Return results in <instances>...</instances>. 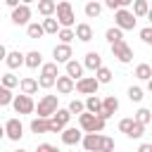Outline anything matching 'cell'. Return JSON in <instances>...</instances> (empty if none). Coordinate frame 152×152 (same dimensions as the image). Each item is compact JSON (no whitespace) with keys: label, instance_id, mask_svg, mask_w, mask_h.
<instances>
[{"label":"cell","instance_id":"2e32d148","mask_svg":"<svg viewBox=\"0 0 152 152\" xmlns=\"http://www.w3.org/2000/svg\"><path fill=\"white\" fill-rule=\"evenodd\" d=\"M100 138H102V133H83L81 145H83L88 152H97V147H100Z\"/></svg>","mask_w":152,"mask_h":152},{"label":"cell","instance_id":"7c38bea8","mask_svg":"<svg viewBox=\"0 0 152 152\" xmlns=\"http://www.w3.org/2000/svg\"><path fill=\"white\" fill-rule=\"evenodd\" d=\"M52 57H55V64H66V62L74 57V52H71V45L57 43V45L52 48Z\"/></svg>","mask_w":152,"mask_h":152},{"label":"cell","instance_id":"74e56055","mask_svg":"<svg viewBox=\"0 0 152 152\" xmlns=\"http://www.w3.org/2000/svg\"><path fill=\"white\" fill-rule=\"evenodd\" d=\"M142 97H145V95H142V88H140V86H131V88H128V100H131V102H142Z\"/></svg>","mask_w":152,"mask_h":152},{"label":"cell","instance_id":"8fae6325","mask_svg":"<svg viewBox=\"0 0 152 152\" xmlns=\"http://www.w3.org/2000/svg\"><path fill=\"white\" fill-rule=\"evenodd\" d=\"M2 128H5V138L14 140V142H17V140H21V135H24V126H21V121H19V119H10Z\"/></svg>","mask_w":152,"mask_h":152},{"label":"cell","instance_id":"8d00e7d4","mask_svg":"<svg viewBox=\"0 0 152 152\" xmlns=\"http://www.w3.org/2000/svg\"><path fill=\"white\" fill-rule=\"evenodd\" d=\"M114 138H109V135H102L100 138V147H97V152H114Z\"/></svg>","mask_w":152,"mask_h":152},{"label":"cell","instance_id":"cb8c5ba5","mask_svg":"<svg viewBox=\"0 0 152 152\" xmlns=\"http://www.w3.org/2000/svg\"><path fill=\"white\" fill-rule=\"evenodd\" d=\"M135 19L140 17H150V2L147 0H133V12H131Z\"/></svg>","mask_w":152,"mask_h":152},{"label":"cell","instance_id":"9c48e42d","mask_svg":"<svg viewBox=\"0 0 152 152\" xmlns=\"http://www.w3.org/2000/svg\"><path fill=\"white\" fill-rule=\"evenodd\" d=\"M31 14H33V12H31L28 5H17V7L12 10V17H10V19H12V24H17V26H26V24L31 21Z\"/></svg>","mask_w":152,"mask_h":152},{"label":"cell","instance_id":"f6af8a7d","mask_svg":"<svg viewBox=\"0 0 152 152\" xmlns=\"http://www.w3.org/2000/svg\"><path fill=\"white\" fill-rule=\"evenodd\" d=\"M104 7H109V10H114V12H116L121 5H119V0H104Z\"/></svg>","mask_w":152,"mask_h":152},{"label":"cell","instance_id":"e575fe53","mask_svg":"<svg viewBox=\"0 0 152 152\" xmlns=\"http://www.w3.org/2000/svg\"><path fill=\"white\" fill-rule=\"evenodd\" d=\"M55 36H57L59 43H64V45H71V40L76 38V36H74V28H59Z\"/></svg>","mask_w":152,"mask_h":152},{"label":"cell","instance_id":"30bf717a","mask_svg":"<svg viewBox=\"0 0 152 152\" xmlns=\"http://www.w3.org/2000/svg\"><path fill=\"white\" fill-rule=\"evenodd\" d=\"M69 119H71L69 109H62V107H57V109H55V114L50 116V121H52V133H62V128L69 124Z\"/></svg>","mask_w":152,"mask_h":152},{"label":"cell","instance_id":"ffe728a7","mask_svg":"<svg viewBox=\"0 0 152 152\" xmlns=\"http://www.w3.org/2000/svg\"><path fill=\"white\" fill-rule=\"evenodd\" d=\"M31 133H52V121L50 119H33L31 121Z\"/></svg>","mask_w":152,"mask_h":152},{"label":"cell","instance_id":"bcb514c9","mask_svg":"<svg viewBox=\"0 0 152 152\" xmlns=\"http://www.w3.org/2000/svg\"><path fill=\"white\" fill-rule=\"evenodd\" d=\"M138 152H152V145H150V142H142V145L138 147Z\"/></svg>","mask_w":152,"mask_h":152},{"label":"cell","instance_id":"7402d4cb","mask_svg":"<svg viewBox=\"0 0 152 152\" xmlns=\"http://www.w3.org/2000/svg\"><path fill=\"white\" fill-rule=\"evenodd\" d=\"M83 107H86L88 114H97V112L102 109V97H100V95H88L86 102H83Z\"/></svg>","mask_w":152,"mask_h":152},{"label":"cell","instance_id":"ab89813d","mask_svg":"<svg viewBox=\"0 0 152 152\" xmlns=\"http://www.w3.org/2000/svg\"><path fill=\"white\" fill-rule=\"evenodd\" d=\"M12 97H14V95H12V90H7V88H2V86H0V107L10 104V102H12Z\"/></svg>","mask_w":152,"mask_h":152},{"label":"cell","instance_id":"d6a6232c","mask_svg":"<svg viewBox=\"0 0 152 152\" xmlns=\"http://www.w3.org/2000/svg\"><path fill=\"white\" fill-rule=\"evenodd\" d=\"M95 81H97L100 86H102V83H109V81H112V69L102 64V66H100V69L95 71Z\"/></svg>","mask_w":152,"mask_h":152},{"label":"cell","instance_id":"277c9868","mask_svg":"<svg viewBox=\"0 0 152 152\" xmlns=\"http://www.w3.org/2000/svg\"><path fill=\"white\" fill-rule=\"evenodd\" d=\"M135 21H138V19L131 14V10L119 7V10L114 12V26L121 28V31H133V28H135Z\"/></svg>","mask_w":152,"mask_h":152},{"label":"cell","instance_id":"e0dca14e","mask_svg":"<svg viewBox=\"0 0 152 152\" xmlns=\"http://www.w3.org/2000/svg\"><path fill=\"white\" fill-rule=\"evenodd\" d=\"M64 69H66V76H69L71 81H78V78L83 76V64L76 62V59H69V62L64 64Z\"/></svg>","mask_w":152,"mask_h":152},{"label":"cell","instance_id":"8992f818","mask_svg":"<svg viewBox=\"0 0 152 152\" xmlns=\"http://www.w3.org/2000/svg\"><path fill=\"white\" fill-rule=\"evenodd\" d=\"M10 104L14 107V112H17V114H31V112L36 109V102H33V97H31V95H14Z\"/></svg>","mask_w":152,"mask_h":152},{"label":"cell","instance_id":"f35d334b","mask_svg":"<svg viewBox=\"0 0 152 152\" xmlns=\"http://www.w3.org/2000/svg\"><path fill=\"white\" fill-rule=\"evenodd\" d=\"M66 109H69V114H83V112H86V107H83L81 100H71Z\"/></svg>","mask_w":152,"mask_h":152},{"label":"cell","instance_id":"b9f144b4","mask_svg":"<svg viewBox=\"0 0 152 152\" xmlns=\"http://www.w3.org/2000/svg\"><path fill=\"white\" fill-rule=\"evenodd\" d=\"M52 86H55V78H50V76H40V78H38V88L48 90V88H52Z\"/></svg>","mask_w":152,"mask_h":152},{"label":"cell","instance_id":"7a4b0ae2","mask_svg":"<svg viewBox=\"0 0 152 152\" xmlns=\"http://www.w3.org/2000/svg\"><path fill=\"white\" fill-rule=\"evenodd\" d=\"M78 128H81L83 133H102V131H104V121L97 119L95 114L83 112V114H78Z\"/></svg>","mask_w":152,"mask_h":152},{"label":"cell","instance_id":"7bdbcfd3","mask_svg":"<svg viewBox=\"0 0 152 152\" xmlns=\"http://www.w3.org/2000/svg\"><path fill=\"white\" fill-rule=\"evenodd\" d=\"M36 152H59L55 145H50V142H40L38 147H36Z\"/></svg>","mask_w":152,"mask_h":152},{"label":"cell","instance_id":"1f68e13d","mask_svg":"<svg viewBox=\"0 0 152 152\" xmlns=\"http://www.w3.org/2000/svg\"><path fill=\"white\" fill-rule=\"evenodd\" d=\"M135 76H138L140 81H152V66L145 64V62L138 64V66H135Z\"/></svg>","mask_w":152,"mask_h":152},{"label":"cell","instance_id":"ba28073f","mask_svg":"<svg viewBox=\"0 0 152 152\" xmlns=\"http://www.w3.org/2000/svg\"><path fill=\"white\" fill-rule=\"evenodd\" d=\"M116 109H119V100H116V95H104V97H102V109H100L95 116L102 119V121H107Z\"/></svg>","mask_w":152,"mask_h":152},{"label":"cell","instance_id":"52a82bcc","mask_svg":"<svg viewBox=\"0 0 152 152\" xmlns=\"http://www.w3.org/2000/svg\"><path fill=\"white\" fill-rule=\"evenodd\" d=\"M112 55H114L121 64H128V62L133 59V48H131L126 40H119V43L112 45Z\"/></svg>","mask_w":152,"mask_h":152},{"label":"cell","instance_id":"3957f363","mask_svg":"<svg viewBox=\"0 0 152 152\" xmlns=\"http://www.w3.org/2000/svg\"><path fill=\"white\" fill-rule=\"evenodd\" d=\"M57 97H59V95H43V97L38 100V104H36V109H33V112H38V119H50V116L55 114V109L59 107V104H57Z\"/></svg>","mask_w":152,"mask_h":152},{"label":"cell","instance_id":"484cf974","mask_svg":"<svg viewBox=\"0 0 152 152\" xmlns=\"http://www.w3.org/2000/svg\"><path fill=\"white\" fill-rule=\"evenodd\" d=\"M26 36H28L31 40H38V38H43L45 33H43V26H40L38 21H28V24H26Z\"/></svg>","mask_w":152,"mask_h":152},{"label":"cell","instance_id":"816d5d0a","mask_svg":"<svg viewBox=\"0 0 152 152\" xmlns=\"http://www.w3.org/2000/svg\"><path fill=\"white\" fill-rule=\"evenodd\" d=\"M2 138H5V128L0 126V140H2Z\"/></svg>","mask_w":152,"mask_h":152},{"label":"cell","instance_id":"4316f807","mask_svg":"<svg viewBox=\"0 0 152 152\" xmlns=\"http://www.w3.org/2000/svg\"><path fill=\"white\" fill-rule=\"evenodd\" d=\"M38 2V14H43V17H52L55 14V0H36Z\"/></svg>","mask_w":152,"mask_h":152},{"label":"cell","instance_id":"d590c367","mask_svg":"<svg viewBox=\"0 0 152 152\" xmlns=\"http://www.w3.org/2000/svg\"><path fill=\"white\" fill-rule=\"evenodd\" d=\"M131 140H138V138H142L145 135V126L142 124H138V121H133V126L128 128V133H126Z\"/></svg>","mask_w":152,"mask_h":152},{"label":"cell","instance_id":"d6986e66","mask_svg":"<svg viewBox=\"0 0 152 152\" xmlns=\"http://www.w3.org/2000/svg\"><path fill=\"white\" fill-rule=\"evenodd\" d=\"M5 64H7L10 69H19V66H24V52H19V50L7 52V55H5Z\"/></svg>","mask_w":152,"mask_h":152},{"label":"cell","instance_id":"f907efd6","mask_svg":"<svg viewBox=\"0 0 152 152\" xmlns=\"http://www.w3.org/2000/svg\"><path fill=\"white\" fill-rule=\"evenodd\" d=\"M21 5H31V2H36V0H19Z\"/></svg>","mask_w":152,"mask_h":152},{"label":"cell","instance_id":"ac0fdd59","mask_svg":"<svg viewBox=\"0 0 152 152\" xmlns=\"http://www.w3.org/2000/svg\"><path fill=\"white\" fill-rule=\"evenodd\" d=\"M19 90H21V95H36L38 93V81L31 78V76H24L19 81Z\"/></svg>","mask_w":152,"mask_h":152},{"label":"cell","instance_id":"836d02e7","mask_svg":"<svg viewBox=\"0 0 152 152\" xmlns=\"http://www.w3.org/2000/svg\"><path fill=\"white\" fill-rule=\"evenodd\" d=\"M133 121H138V124H142V126H147V124L152 121V112H150L147 107H140V109L135 112V116H133Z\"/></svg>","mask_w":152,"mask_h":152},{"label":"cell","instance_id":"603a6c76","mask_svg":"<svg viewBox=\"0 0 152 152\" xmlns=\"http://www.w3.org/2000/svg\"><path fill=\"white\" fill-rule=\"evenodd\" d=\"M24 64H26L28 69H38V66L43 64V55H40L38 50H31V52L24 55Z\"/></svg>","mask_w":152,"mask_h":152},{"label":"cell","instance_id":"7dc6e473","mask_svg":"<svg viewBox=\"0 0 152 152\" xmlns=\"http://www.w3.org/2000/svg\"><path fill=\"white\" fill-rule=\"evenodd\" d=\"M5 5H7V7H12V10H14V7H17V5H21V2H19V0H5Z\"/></svg>","mask_w":152,"mask_h":152},{"label":"cell","instance_id":"f1b7e54d","mask_svg":"<svg viewBox=\"0 0 152 152\" xmlns=\"http://www.w3.org/2000/svg\"><path fill=\"white\" fill-rule=\"evenodd\" d=\"M0 86H2V88H7V90H12V88H17V86H19V76H14L12 71H7V74H2V76H0Z\"/></svg>","mask_w":152,"mask_h":152},{"label":"cell","instance_id":"ee69618b","mask_svg":"<svg viewBox=\"0 0 152 152\" xmlns=\"http://www.w3.org/2000/svg\"><path fill=\"white\" fill-rule=\"evenodd\" d=\"M131 126H133V119H121V121H119V131H121V133H128Z\"/></svg>","mask_w":152,"mask_h":152},{"label":"cell","instance_id":"4fadbf2b","mask_svg":"<svg viewBox=\"0 0 152 152\" xmlns=\"http://www.w3.org/2000/svg\"><path fill=\"white\" fill-rule=\"evenodd\" d=\"M59 138H62V142L64 145H78L81 142V138H83V133H81V128H69V126H64L62 128V133H59Z\"/></svg>","mask_w":152,"mask_h":152},{"label":"cell","instance_id":"5bb4252c","mask_svg":"<svg viewBox=\"0 0 152 152\" xmlns=\"http://www.w3.org/2000/svg\"><path fill=\"white\" fill-rule=\"evenodd\" d=\"M74 36H76L81 43H90V40H93V36H95V31H93V26H90L88 21H81V24H76Z\"/></svg>","mask_w":152,"mask_h":152},{"label":"cell","instance_id":"5b68a950","mask_svg":"<svg viewBox=\"0 0 152 152\" xmlns=\"http://www.w3.org/2000/svg\"><path fill=\"white\" fill-rule=\"evenodd\" d=\"M100 83L95 81V76H81L78 81H74V90H78L81 95H97Z\"/></svg>","mask_w":152,"mask_h":152},{"label":"cell","instance_id":"60d3db41","mask_svg":"<svg viewBox=\"0 0 152 152\" xmlns=\"http://www.w3.org/2000/svg\"><path fill=\"white\" fill-rule=\"evenodd\" d=\"M140 40H142L145 45H152V26H145V28L140 31Z\"/></svg>","mask_w":152,"mask_h":152},{"label":"cell","instance_id":"4dcf8cb0","mask_svg":"<svg viewBox=\"0 0 152 152\" xmlns=\"http://www.w3.org/2000/svg\"><path fill=\"white\" fill-rule=\"evenodd\" d=\"M40 76L57 78V76H59V69H57V64H55V62H45V64H40Z\"/></svg>","mask_w":152,"mask_h":152},{"label":"cell","instance_id":"c3c4849f","mask_svg":"<svg viewBox=\"0 0 152 152\" xmlns=\"http://www.w3.org/2000/svg\"><path fill=\"white\" fill-rule=\"evenodd\" d=\"M5 55H7V48L0 43V62H5Z\"/></svg>","mask_w":152,"mask_h":152},{"label":"cell","instance_id":"44dd1931","mask_svg":"<svg viewBox=\"0 0 152 152\" xmlns=\"http://www.w3.org/2000/svg\"><path fill=\"white\" fill-rule=\"evenodd\" d=\"M55 86H57V93H62V95H69L71 90H74V81L64 74V76H57L55 78Z\"/></svg>","mask_w":152,"mask_h":152},{"label":"cell","instance_id":"9a60e30c","mask_svg":"<svg viewBox=\"0 0 152 152\" xmlns=\"http://www.w3.org/2000/svg\"><path fill=\"white\" fill-rule=\"evenodd\" d=\"M102 66V55L97 50H90L86 52V59H83V69H90V71H97Z\"/></svg>","mask_w":152,"mask_h":152},{"label":"cell","instance_id":"83f0119b","mask_svg":"<svg viewBox=\"0 0 152 152\" xmlns=\"http://www.w3.org/2000/svg\"><path fill=\"white\" fill-rule=\"evenodd\" d=\"M40 26H43V33H50V36H55V33L59 31V24H57L55 17H45V19L40 21Z\"/></svg>","mask_w":152,"mask_h":152},{"label":"cell","instance_id":"6da1fadb","mask_svg":"<svg viewBox=\"0 0 152 152\" xmlns=\"http://www.w3.org/2000/svg\"><path fill=\"white\" fill-rule=\"evenodd\" d=\"M55 14H57V24L59 28H71L76 24V14H74V7L69 0H62L55 5Z\"/></svg>","mask_w":152,"mask_h":152},{"label":"cell","instance_id":"d4e9b609","mask_svg":"<svg viewBox=\"0 0 152 152\" xmlns=\"http://www.w3.org/2000/svg\"><path fill=\"white\" fill-rule=\"evenodd\" d=\"M83 12H86V17H88V19H97V17L102 14V5H100L97 0H88V2H86V7H83Z\"/></svg>","mask_w":152,"mask_h":152},{"label":"cell","instance_id":"f546056e","mask_svg":"<svg viewBox=\"0 0 152 152\" xmlns=\"http://www.w3.org/2000/svg\"><path fill=\"white\" fill-rule=\"evenodd\" d=\"M104 38H107V43H109V45H114V43L124 40V31H121V28H116V26H112V28H107Z\"/></svg>","mask_w":152,"mask_h":152},{"label":"cell","instance_id":"681fc988","mask_svg":"<svg viewBox=\"0 0 152 152\" xmlns=\"http://www.w3.org/2000/svg\"><path fill=\"white\" fill-rule=\"evenodd\" d=\"M119 5H121V7H124V10H126V7H128V5H133V0H119Z\"/></svg>","mask_w":152,"mask_h":152},{"label":"cell","instance_id":"f5cc1de1","mask_svg":"<svg viewBox=\"0 0 152 152\" xmlns=\"http://www.w3.org/2000/svg\"><path fill=\"white\" fill-rule=\"evenodd\" d=\"M14 152H28V150H21V147H19V150H14Z\"/></svg>","mask_w":152,"mask_h":152}]
</instances>
